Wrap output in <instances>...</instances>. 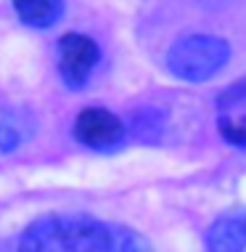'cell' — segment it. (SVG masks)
<instances>
[{"mask_svg":"<svg viewBox=\"0 0 246 252\" xmlns=\"http://www.w3.org/2000/svg\"><path fill=\"white\" fill-rule=\"evenodd\" d=\"M119 231L90 215H45L24 231L19 252H114Z\"/></svg>","mask_w":246,"mask_h":252,"instance_id":"6da1fadb","label":"cell"},{"mask_svg":"<svg viewBox=\"0 0 246 252\" xmlns=\"http://www.w3.org/2000/svg\"><path fill=\"white\" fill-rule=\"evenodd\" d=\"M230 45L215 35H186L167 51V69L177 80L204 83L228 64Z\"/></svg>","mask_w":246,"mask_h":252,"instance_id":"7a4b0ae2","label":"cell"},{"mask_svg":"<svg viewBox=\"0 0 246 252\" xmlns=\"http://www.w3.org/2000/svg\"><path fill=\"white\" fill-rule=\"evenodd\" d=\"M127 127L114 112L101 106L82 109L74 120V138L93 152H117L125 144Z\"/></svg>","mask_w":246,"mask_h":252,"instance_id":"3957f363","label":"cell"},{"mask_svg":"<svg viewBox=\"0 0 246 252\" xmlns=\"http://www.w3.org/2000/svg\"><path fill=\"white\" fill-rule=\"evenodd\" d=\"M56 59H58V74L69 88H82L87 77L101 61V48L93 37L80 35V32H69L58 40L56 45Z\"/></svg>","mask_w":246,"mask_h":252,"instance_id":"277c9868","label":"cell"},{"mask_svg":"<svg viewBox=\"0 0 246 252\" xmlns=\"http://www.w3.org/2000/svg\"><path fill=\"white\" fill-rule=\"evenodd\" d=\"M246 247V223L233 215L215 220L207 231V250L209 252H244Z\"/></svg>","mask_w":246,"mask_h":252,"instance_id":"5b68a950","label":"cell"},{"mask_svg":"<svg viewBox=\"0 0 246 252\" xmlns=\"http://www.w3.org/2000/svg\"><path fill=\"white\" fill-rule=\"evenodd\" d=\"M16 16L27 27L35 30H48L61 19L64 13V0H11Z\"/></svg>","mask_w":246,"mask_h":252,"instance_id":"8992f818","label":"cell"},{"mask_svg":"<svg viewBox=\"0 0 246 252\" xmlns=\"http://www.w3.org/2000/svg\"><path fill=\"white\" fill-rule=\"evenodd\" d=\"M164 109H156V106H146L140 112L133 114V133L138 135L140 141H159V135L164 130Z\"/></svg>","mask_w":246,"mask_h":252,"instance_id":"52a82bcc","label":"cell"},{"mask_svg":"<svg viewBox=\"0 0 246 252\" xmlns=\"http://www.w3.org/2000/svg\"><path fill=\"white\" fill-rule=\"evenodd\" d=\"M217 106L220 109H236V106H246V77L236 80L233 85H228L225 91L217 96Z\"/></svg>","mask_w":246,"mask_h":252,"instance_id":"ba28073f","label":"cell"},{"mask_svg":"<svg viewBox=\"0 0 246 252\" xmlns=\"http://www.w3.org/2000/svg\"><path fill=\"white\" fill-rule=\"evenodd\" d=\"M220 133L228 144L233 146H246V117L241 120H228V117H220Z\"/></svg>","mask_w":246,"mask_h":252,"instance_id":"9c48e42d","label":"cell"},{"mask_svg":"<svg viewBox=\"0 0 246 252\" xmlns=\"http://www.w3.org/2000/svg\"><path fill=\"white\" fill-rule=\"evenodd\" d=\"M19 141H22V133H19L16 122L5 117L0 122V149H3V152H13V149L19 146Z\"/></svg>","mask_w":246,"mask_h":252,"instance_id":"30bf717a","label":"cell"},{"mask_svg":"<svg viewBox=\"0 0 246 252\" xmlns=\"http://www.w3.org/2000/svg\"><path fill=\"white\" fill-rule=\"evenodd\" d=\"M119 252H151V247L135 231H119Z\"/></svg>","mask_w":246,"mask_h":252,"instance_id":"8fae6325","label":"cell"}]
</instances>
